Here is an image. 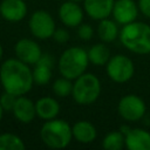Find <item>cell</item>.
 <instances>
[{
	"instance_id": "10",
	"label": "cell",
	"mask_w": 150,
	"mask_h": 150,
	"mask_svg": "<svg viewBox=\"0 0 150 150\" xmlns=\"http://www.w3.org/2000/svg\"><path fill=\"white\" fill-rule=\"evenodd\" d=\"M57 15L63 26L69 28H76L83 21L84 9L79 2L67 0L59 7Z\"/></svg>"
},
{
	"instance_id": "7",
	"label": "cell",
	"mask_w": 150,
	"mask_h": 150,
	"mask_svg": "<svg viewBox=\"0 0 150 150\" xmlns=\"http://www.w3.org/2000/svg\"><path fill=\"white\" fill-rule=\"evenodd\" d=\"M28 28L34 38L39 40H48L53 38L56 23L50 13L45 9H38L30 15L28 20Z\"/></svg>"
},
{
	"instance_id": "29",
	"label": "cell",
	"mask_w": 150,
	"mask_h": 150,
	"mask_svg": "<svg viewBox=\"0 0 150 150\" xmlns=\"http://www.w3.org/2000/svg\"><path fill=\"white\" fill-rule=\"evenodd\" d=\"M4 109H2V107H1V104H0V121H1V118H2V116H4Z\"/></svg>"
},
{
	"instance_id": "12",
	"label": "cell",
	"mask_w": 150,
	"mask_h": 150,
	"mask_svg": "<svg viewBox=\"0 0 150 150\" xmlns=\"http://www.w3.org/2000/svg\"><path fill=\"white\" fill-rule=\"evenodd\" d=\"M25 0H2L0 2V15L8 22H20L27 15Z\"/></svg>"
},
{
	"instance_id": "17",
	"label": "cell",
	"mask_w": 150,
	"mask_h": 150,
	"mask_svg": "<svg viewBox=\"0 0 150 150\" xmlns=\"http://www.w3.org/2000/svg\"><path fill=\"white\" fill-rule=\"evenodd\" d=\"M60 103L52 96H42L35 101L36 116L43 121L56 118L60 112Z\"/></svg>"
},
{
	"instance_id": "26",
	"label": "cell",
	"mask_w": 150,
	"mask_h": 150,
	"mask_svg": "<svg viewBox=\"0 0 150 150\" xmlns=\"http://www.w3.org/2000/svg\"><path fill=\"white\" fill-rule=\"evenodd\" d=\"M53 39L55 42L63 45V43L68 42V40H69V32L66 28H56L53 34Z\"/></svg>"
},
{
	"instance_id": "20",
	"label": "cell",
	"mask_w": 150,
	"mask_h": 150,
	"mask_svg": "<svg viewBox=\"0 0 150 150\" xmlns=\"http://www.w3.org/2000/svg\"><path fill=\"white\" fill-rule=\"evenodd\" d=\"M87 54H88L89 62L94 66H105L111 56L110 50H109L108 46L105 45V42H100V43L93 45L87 50Z\"/></svg>"
},
{
	"instance_id": "4",
	"label": "cell",
	"mask_w": 150,
	"mask_h": 150,
	"mask_svg": "<svg viewBox=\"0 0 150 150\" xmlns=\"http://www.w3.org/2000/svg\"><path fill=\"white\" fill-rule=\"evenodd\" d=\"M89 64V59L87 50L74 46L69 47L60 55L57 61V69L61 76H64L69 80H75L86 73Z\"/></svg>"
},
{
	"instance_id": "25",
	"label": "cell",
	"mask_w": 150,
	"mask_h": 150,
	"mask_svg": "<svg viewBox=\"0 0 150 150\" xmlns=\"http://www.w3.org/2000/svg\"><path fill=\"white\" fill-rule=\"evenodd\" d=\"M77 36L83 41H89L94 36V28L89 23H81L76 27Z\"/></svg>"
},
{
	"instance_id": "28",
	"label": "cell",
	"mask_w": 150,
	"mask_h": 150,
	"mask_svg": "<svg viewBox=\"0 0 150 150\" xmlns=\"http://www.w3.org/2000/svg\"><path fill=\"white\" fill-rule=\"evenodd\" d=\"M2 56H4V48H2V45L0 43V61H1Z\"/></svg>"
},
{
	"instance_id": "16",
	"label": "cell",
	"mask_w": 150,
	"mask_h": 150,
	"mask_svg": "<svg viewBox=\"0 0 150 150\" xmlns=\"http://www.w3.org/2000/svg\"><path fill=\"white\" fill-rule=\"evenodd\" d=\"M124 142L129 150H150V132L142 128H130L124 134Z\"/></svg>"
},
{
	"instance_id": "21",
	"label": "cell",
	"mask_w": 150,
	"mask_h": 150,
	"mask_svg": "<svg viewBox=\"0 0 150 150\" xmlns=\"http://www.w3.org/2000/svg\"><path fill=\"white\" fill-rule=\"evenodd\" d=\"M102 148L105 150H122L125 148L124 134L121 130L108 132L102 139Z\"/></svg>"
},
{
	"instance_id": "8",
	"label": "cell",
	"mask_w": 150,
	"mask_h": 150,
	"mask_svg": "<svg viewBox=\"0 0 150 150\" xmlns=\"http://www.w3.org/2000/svg\"><path fill=\"white\" fill-rule=\"evenodd\" d=\"M118 115L127 122H136L144 117L146 112L145 102L135 94H128L121 97L117 103Z\"/></svg>"
},
{
	"instance_id": "24",
	"label": "cell",
	"mask_w": 150,
	"mask_h": 150,
	"mask_svg": "<svg viewBox=\"0 0 150 150\" xmlns=\"http://www.w3.org/2000/svg\"><path fill=\"white\" fill-rule=\"evenodd\" d=\"M16 97L15 95L8 93V91H5L0 95V104L2 107V109L5 111H12L13 110V107L15 104V101H16Z\"/></svg>"
},
{
	"instance_id": "23",
	"label": "cell",
	"mask_w": 150,
	"mask_h": 150,
	"mask_svg": "<svg viewBox=\"0 0 150 150\" xmlns=\"http://www.w3.org/2000/svg\"><path fill=\"white\" fill-rule=\"evenodd\" d=\"M53 91L57 97H68L73 91V80H69L64 76L56 79L53 82Z\"/></svg>"
},
{
	"instance_id": "11",
	"label": "cell",
	"mask_w": 150,
	"mask_h": 150,
	"mask_svg": "<svg viewBox=\"0 0 150 150\" xmlns=\"http://www.w3.org/2000/svg\"><path fill=\"white\" fill-rule=\"evenodd\" d=\"M138 12V5L135 0H115L111 15L118 25L124 26L136 21Z\"/></svg>"
},
{
	"instance_id": "5",
	"label": "cell",
	"mask_w": 150,
	"mask_h": 150,
	"mask_svg": "<svg viewBox=\"0 0 150 150\" xmlns=\"http://www.w3.org/2000/svg\"><path fill=\"white\" fill-rule=\"evenodd\" d=\"M101 94V81L93 73H83L73 82V100L80 105L94 103Z\"/></svg>"
},
{
	"instance_id": "14",
	"label": "cell",
	"mask_w": 150,
	"mask_h": 150,
	"mask_svg": "<svg viewBox=\"0 0 150 150\" xmlns=\"http://www.w3.org/2000/svg\"><path fill=\"white\" fill-rule=\"evenodd\" d=\"M54 67V57L50 54H42L40 60L34 64L33 79L38 86H46L52 79V70Z\"/></svg>"
},
{
	"instance_id": "27",
	"label": "cell",
	"mask_w": 150,
	"mask_h": 150,
	"mask_svg": "<svg viewBox=\"0 0 150 150\" xmlns=\"http://www.w3.org/2000/svg\"><path fill=\"white\" fill-rule=\"evenodd\" d=\"M138 5V9L139 12L146 16L148 19H150V0H138L137 1Z\"/></svg>"
},
{
	"instance_id": "1",
	"label": "cell",
	"mask_w": 150,
	"mask_h": 150,
	"mask_svg": "<svg viewBox=\"0 0 150 150\" xmlns=\"http://www.w3.org/2000/svg\"><path fill=\"white\" fill-rule=\"evenodd\" d=\"M0 83L5 91L15 96L26 95L34 83L33 69L18 57L7 59L0 66Z\"/></svg>"
},
{
	"instance_id": "15",
	"label": "cell",
	"mask_w": 150,
	"mask_h": 150,
	"mask_svg": "<svg viewBox=\"0 0 150 150\" xmlns=\"http://www.w3.org/2000/svg\"><path fill=\"white\" fill-rule=\"evenodd\" d=\"M12 112L19 122H21L23 124H28V123L33 122V120L36 116L35 102H33L29 97H27L25 95L18 96Z\"/></svg>"
},
{
	"instance_id": "3",
	"label": "cell",
	"mask_w": 150,
	"mask_h": 150,
	"mask_svg": "<svg viewBox=\"0 0 150 150\" xmlns=\"http://www.w3.org/2000/svg\"><path fill=\"white\" fill-rule=\"evenodd\" d=\"M40 138L47 148L64 149L73 139L71 125L66 120H48L40 129Z\"/></svg>"
},
{
	"instance_id": "18",
	"label": "cell",
	"mask_w": 150,
	"mask_h": 150,
	"mask_svg": "<svg viewBox=\"0 0 150 150\" xmlns=\"http://www.w3.org/2000/svg\"><path fill=\"white\" fill-rule=\"evenodd\" d=\"M71 131H73V138L81 144L93 143L97 137V130L95 125L86 120L75 122L71 125Z\"/></svg>"
},
{
	"instance_id": "13",
	"label": "cell",
	"mask_w": 150,
	"mask_h": 150,
	"mask_svg": "<svg viewBox=\"0 0 150 150\" xmlns=\"http://www.w3.org/2000/svg\"><path fill=\"white\" fill-rule=\"evenodd\" d=\"M115 0H83L84 13L93 20H103L111 15Z\"/></svg>"
},
{
	"instance_id": "19",
	"label": "cell",
	"mask_w": 150,
	"mask_h": 150,
	"mask_svg": "<svg viewBox=\"0 0 150 150\" xmlns=\"http://www.w3.org/2000/svg\"><path fill=\"white\" fill-rule=\"evenodd\" d=\"M118 23L115 20H111L109 18L100 20L97 25V35L102 42L110 43L117 39L120 35V29H118Z\"/></svg>"
},
{
	"instance_id": "6",
	"label": "cell",
	"mask_w": 150,
	"mask_h": 150,
	"mask_svg": "<svg viewBox=\"0 0 150 150\" xmlns=\"http://www.w3.org/2000/svg\"><path fill=\"white\" fill-rule=\"evenodd\" d=\"M108 77L116 83H125L130 81L135 74V64L130 57L124 54L110 56L105 64Z\"/></svg>"
},
{
	"instance_id": "2",
	"label": "cell",
	"mask_w": 150,
	"mask_h": 150,
	"mask_svg": "<svg viewBox=\"0 0 150 150\" xmlns=\"http://www.w3.org/2000/svg\"><path fill=\"white\" fill-rule=\"evenodd\" d=\"M118 38L129 52L138 55L150 54V25L137 20L127 23L121 28Z\"/></svg>"
},
{
	"instance_id": "9",
	"label": "cell",
	"mask_w": 150,
	"mask_h": 150,
	"mask_svg": "<svg viewBox=\"0 0 150 150\" xmlns=\"http://www.w3.org/2000/svg\"><path fill=\"white\" fill-rule=\"evenodd\" d=\"M14 53L15 57L29 66H34L43 54L40 45L35 40L28 38H22L16 41Z\"/></svg>"
},
{
	"instance_id": "22",
	"label": "cell",
	"mask_w": 150,
	"mask_h": 150,
	"mask_svg": "<svg viewBox=\"0 0 150 150\" xmlns=\"http://www.w3.org/2000/svg\"><path fill=\"white\" fill-rule=\"evenodd\" d=\"M26 148L21 137L12 132L0 134V150H23Z\"/></svg>"
},
{
	"instance_id": "30",
	"label": "cell",
	"mask_w": 150,
	"mask_h": 150,
	"mask_svg": "<svg viewBox=\"0 0 150 150\" xmlns=\"http://www.w3.org/2000/svg\"><path fill=\"white\" fill-rule=\"evenodd\" d=\"M71 1H75V2H79V4H81V2H83V0H71Z\"/></svg>"
}]
</instances>
